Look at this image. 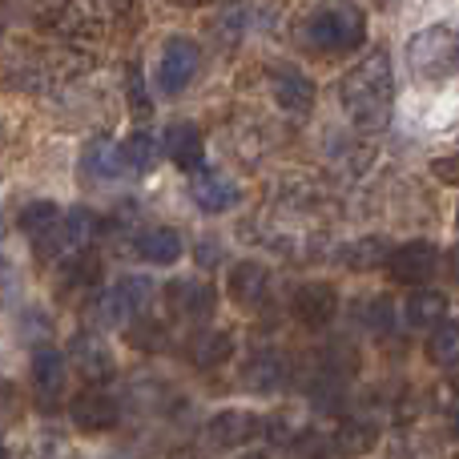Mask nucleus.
<instances>
[{
    "label": "nucleus",
    "mask_w": 459,
    "mask_h": 459,
    "mask_svg": "<svg viewBox=\"0 0 459 459\" xmlns=\"http://www.w3.org/2000/svg\"><path fill=\"white\" fill-rule=\"evenodd\" d=\"M339 105L359 129L375 134L391 121V105H395V77H391V56L371 53L359 61L347 77L339 81Z\"/></svg>",
    "instance_id": "f257e3e1"
},
{
    "label": "nucleus",
    "mask_w": 459,
    "mask_h": 459,
    "mask_svg": "<svg viewBox=\"0 0 459 459\" xmlns=\"http://www.w3.org/2000/svg\"><path fill=\"white\" fill-rule=\"evenodd\" d=\"M134 4L129 0H40V21L65 40L77 45H93L129 21Z\"/></svg>",
    "instance_id": "f03ea898"
},
{
    "label": "nucleus",
    "mask_w": 459,
    "mask_h": 459,
    "mask_svg": "<svg viewBox=\"0 0 459 459\" xmlns=\"http://www.w3.org/2000/svg\"><path fill=\"white\" fill-rule=\"evenodd\" d=\"M302 40H307L310 53H347V48H359L367 40L363 8L347 4V0L315 8L307 16V24H302Z\"/></svg>",
    "instance_id": "7ed1b4c3"
},
{
    "label": "nucleus",
    "mask_w": 459,
    "mask_h": 459,
    "mask_svg": "<svg viewBox=\"0 0 459 459\" xmlns=\"http://www.w3.org/2000/svg\"><path fill=\"white\" fill-rule=\"evenodd\" d=\"M407 69L423 85H444L459 77V29H423L407 40Z\"/></svg>",
    "instance_id": "20e7f679"
},
{
    "label": "nucleus",
    "mask_w": 459,
    "mask_h": 459,
    "mask_svg": "<svg viewBox=\"0 0 459 459\" xmlns=\"http://www.w3.org/2000/svg\"><path fill=\"white\" fill-rule=\"evenodd\" d=\"M97 230H101V222H97L93 210H85V206L61 210V218H56V222L48 226L32 246H37L40 258H69V254L85 250V246L93 242Z\"/></svg>",
    "instance_id": "39448f33"
},
{
    "label": "nucleus",
    "mask_w": 459,
    "mask_h": 459,
    "mask_svg": "<svg viewBox=\"0 0 459 459\" xmlns=\"http://www.w3.org/2000/svg\"><path fill=\"white\" fill-rule=\"evenodd\" d=\"M153 302V282L142 274L134 278H121L113 290H105L101 299H97V323L105 326H129L134 318L145 315V307Z\"/></svg>",
    "instance_id": "423d86ee"
},
{
    "label": "nucleus",
    "mask_w": 459,
    "mask_h": 459,
    "mask_svg": "<svg viewBox=\"0 0 459 459\" xmlns=\"http://www.w3.org/2000/svg\"><path fill=\"white\" fill-rule=\"evenodd\" d=\"M202 69V48L190 37H169L158 61V89L166 97H178Z\"/></svg>",
    "instance_id": "0eeeda50"
},
{
    "label": "nucleus",
    "mask_w": 459,
    "mask_h": 459,
    "mask_svg": "<svg viewBox=\"0 0 459 459\" xmlns=\"http://www.w3.org/2000/svg\"><path fill=\"white\" fill-rule=\"evenodd\" d=\"M290 310L307 331H323V326H331L334 315H339V290H334L331 282H307L294 290Z\"/></svg>",
    "instance_id": "6e6552de"
},
{
    "label": "nucleus",
    "mask_w": 459,
    "mask_h": 459,
    "mask_svg": "<svg viewBox=\"0 0 459 459\" xmlns=\"http://www.w3.org/2000/svg\"><path fill=\"white\" fill-rule=\"evenodd\" d=\"M270 97H274V105L282 113L302 117V113H310V105H315V81L302 69H294V65H274V69H270Z\"/></svg>",
    "instance_id": "1a4fd4ad"
},
{
    "label": "nucleus",
    "mask_w": 459,
    "mask_h": 459,
    "mask_svg": "<svg viewBox=\"0 0 459 459\" xmlns=\"http://www.w3.org/2000/svg\"><path fill=\"white\" fill-rule=\"evenodd\" d=\"M69 415H73V428H77V431H85V436H101V431L117 428L121 407H117V399H113V395L89 387V391H81V395L69 403Z\"/></svg>",
    "instance_id": "9d476101"
},
{
    "label": "nucleus",
    "mask_w": 459,
    "mask_h": 459,
    "mask_svg": "<svg viewBox=\"0 0 459 459\" xmlns=\"http://www.w3.org/2000/svg\"><path fill=\"white\" fill-rule=\"evenodd\" d=\"M383 266H387V274L395 278V282L420 286L439 270V250L431 242H407V246H399V250H391Z\"/></svg>",
    "instance_id": "9b49d317"
},
{
    "label": "nucleus",
    "mask_w": 459,
    "mask_h": 459,
    "mask_svg": "<svg viewBox=\"0 0 459 459\" xmlns=\"http://www.w3.org/2000/svg\"><path fill=\"white\" fill-rule=\"evenodd\" d=\"M69 359L89 387H101V383H109L117 375V359H113V351L97 334H77L69 347Z\"/></svg>",
    "instance_id": "f8f14e48"
},
{
    "label": "nucleus",
    "mask_w": 459,
    "mask_h": 459,
    "mask_svg": "<svg viewBox=\"0 0 459 459\" xmlns=\"http://www.w3.org/2000/svg\"><path fill=\"white\" fill-rule=\"evenodd\" d=\"M65 383H69V371H65V359L56 355L53 347H40L32 355V395H37L40 411H53L65 395Z\"/></svg>",
    "instance_id": "ddd939ff"
},
{
    "label": "nucleus",
    "mask_w": 459,
    "mask_h": 459,
    "mask_svg": "<svg viewBox=\"0 0 459 459\" xmlns=\"http://www.w3.org/2000/svg\"><path fill=\"white\" fill-rule=\"evenodd\" d=\"M166 299H169V310H174L178 318H186V323H202V318L214 315L218 307V290L210 282H169L166 286Z\"/></svg>",
    "instance_id": "4468645a"
},
{
    "label": "nucleus",
    "mask_w": 459,
    "mask_h": 459,
    "mask_svg": "<svg viewBox=\"0 0 459 459\" xmlns=\"http://www.w3.org/2000/svg\"><path fill=\"white\" fill-rule=\"evenodd\" d=\"M190 198L198 210H206V214H226V210L238 206V186L230 182V178L214 174V169H194V182H190Z\"/></svg>",
    "instance_id": "2eb2a0df"
},
{
    "label": "nucleus",
    "mask_w": 459,
    "mask_h": 459,
    "mask_svg": "<svg viewBox=\"0 0 459 459\" xmlns=\"http://www.w3.org/2000/svg\"><path fill=\"white\" fill-rule=\"evenodd\" d=\"M282 383H290V359H286L282 351H258V355L246 359L242 387L258 391V395H270V391H278Z\"/></svg>",
    "instance_id": "dca6fc26"
},
{
    "label": "nucleus",
    "mask_w": 459,
    "mask_h": 459,
    "mask_svg": "<svg viewBox=\"0 0 459 459\" xmlns=\"http://www.w3.org/2000/svg\"><path fill=\"white\" fill-rule=\"evenodd\" d=\"M262 431V420L254 411H218L214 420L206 423V436H210V444L214 447H242V444H250L254 436Z\"/></svg>",
    "instance_id": "f3484780"
},
{
    "label": "nucleus",
    "mask_w": 459,
    "mask_h": 459,
    "mask_svg": "<svg viewBox=\"0 0 459 459\" xmlns=\"http://www.w3.org/2000/svg\"><path fill=\"white\" fill-rule=\"evenodd\" d=\"M161 145H166L169 161H174L178 169H186V174L202 169V158H206V145H202L198 126H190V121H174V126L166 129V137H161Z\"/></svg>",
    "instance_id": "a211bd4d"
},
{
    "label": "nucleus",
    "mask_w": 459,
    "mask_h": 459,
    "mask_svg": "<svg viewBox=\"0 0 459 459\" xmlns=\"http://www.w3.org/2000/svg\"><path fill=\"white\" fill-rule=\"evenodd\" d=\"M266 286H270V274L262 262H238L226 278V294L238 307H258L266 299Z\"/></svg>",
    "instance_id": "6ab92c4d"
},
{
    "label": "nucleus",
    "mask_w": 459,
    "mask_h": 459,
    "mask_svg": "<svg viewBox=\"0 0 459 459\" xmlns=\"http://www.w3.org/2000/svg\"><path fill=\"white\" fill-rule=\"evenodd\" d=\"M186 242L178 230L169 226H158V230H145V234H137V258L150 262V266H174L178 258H182Z\"/></svg>",
    "instance_id": "aec40b11"
},
{
    "label": "nucleus",
    "mask_w": 459,
    "mask_h": 459,
    "mask_svg": "<svg viewBox=\"0 0 459 459\" xmlns=\"http://www.w3.org/2000/svg\"><path fill=\"white\" fill-rule=\"evenodd\" d=\"M186 355H190L194 367L214 371V367H222L226 359L234 355V334H230V331H202V334H194V339H190Z\"/></svg>",
    "instance_id": "412c9836"
},
{
    "label": "nucleus",
    "mask_w": 459,
    "mask_h": 459,
    "mask_svg": "<svg viewBox=\"0 0 459 459\" xmlns=\"http://www.w3.org/2000/svg\"><path fill=\"white\" fill-rule=\"evenodd\" d=\"M444 315H447L444 290H411V299H407V307H403L407 326H415V331H431L436 323H444Z\"/></svg>",
    "instance_id": "4be33fe9"
},
{
    "label": "nucleus",
    "mask_w": 459,
    "mask_h": 459,
    "mask_svg": "<svg viewBox=\"0 0 459 459\" xmlns=\"http://www.w3.org/2000/svg\"><path fill=\"white\" fill-rule=\"evenodd\" d=\"M375 444H379V428L371 420H342L339 431H334V452L347 459L367 455Z\"/></svg>",
    "instance_id": "5701e85b"
},
{
    "label": "nucleus",
    "mask_w": 459,
    "mask_h": 459,
    "mask_svg": "<svg viewBox=\"0 0 459 459\" xmlns=\"http://www.w3.org/2000/svg\"><path fill=\"white\" fill-rule=\"evenodd\" d=\"M81 174L93 178V182H113L121 174V150L113 142H105V137L89 142V150L81 153Z\"/></svg>",
    "instance_id": "b1692460"
},
{
    "label": "nucleus",
    "mask_w": 459,
    "mask_h": 459,
    "mask_svg": "<svg viewBox=\"0 0 459 459\" xmlns=\"http://www.w3.org/2000/svg\"><path fill=\"white\" fill-rule=\"evenodd\" d=\"M117 150H121V166L134 169V174H150V169L158 166V158H161L158 142H153L150 134H142V129H137V134H129Z\"/></svg>",
    "instance_id": "393cba45"
},
{
    "label": "nucleus",
    "mask_w": 459,
    "mask_h": 459,
    "mask_svg": "<svg viewBox=\"0 0 459 459\" xmlns=\"http://www.w3.org/2000/svg\"><path fill=\"white\" fill-rule=\"evenodd\" d=\"M428 359L436 367H455L459 363V318H444V323L431 326Z\"/></svg>",
    "instance_id": "a878e982"
},
{
    "label": "nucleus",
    "mask_w": 459,
    "mask_h": 459,
    "mask_svg": "<svg viewBox=\"0 0 459 459\" xmlns=\"http://www.w3.org/2000/svg\"><path fill=\"white\" fill-rule=\"evenodd\" d=\"M391 246L387 238H359V242H351L347 250H342V262H347L351 270H379L383 262H387Z\"/></svg>",
    "instance_id": "bb28decb"
},
{
    "label": "nucleus",
    "mask_w": 459,
    "mask_h": 459,
    "mask_svg": "<svg viewBox=\"0 0 459 459\" xmlns=\"http://www.w3.org/2000/svg\"><path fill=\"white\" fill-rule=\"evenodd\" d=\"M97 278H101V258L89 246L69 254V262H65V286H93Z\"/></svg>",
    "instance_id": "cd10ccee"
},
{
    "label": "nucleus",
    "mask_w": 459,
    "mask_h": 459,
    "mask_svg": "<svg viewBox=\"0 0 459 459\" xmlns=\"http://www.w3.org/2000/svg\"><path fill=\"white\" fill-rule=\"evenodd\" d=\"M56 218H61V206H56V202H29V206L21 210V230L37 242V238L56 222Z\"/></svg>",
    "instance_id": "c85d7f7f"
},
{
    "label": "nucleus",
    "mask_w": 459,
    "mask_h": 459,
    "mask_svg": "<svg viewBox=\"0 0 459 459\" xmlns=\"http://www.w3.org/2000/svg\"><path fill=\"white\" fill-rule=\"evenodd\" d=\"M169 334H166V326L161 323H153V318H142V323H129V347H137V351H166L169 347Z\"/></svg>",
    "instance_id": "c756f323"
},
{
    "label": "nucleus",
    "mask_w": 459,
    "mask_h": 459,
    "mask_svg": "<svg viewBox=\"0 0 459 459\" xmlns=\"http://www.w3.org/2000/svg\"><path fill=\"white\" fill-rule=\"evenodd\" d=\"M359 318H363L371 331H391V299H387V294L363 299V307H359Z\"/></svg>",
    "instance_id": "7c9ffc66"
},
{
    "label": "nucleus",
    "mask_w": 459,
    "mask_h": 459,
    "mask_svg": "<svg viewBox=\"0 0 459 459\" xmlns=\"http://www.w3.org/2000/svg\"><path fill=\"white\" fill-rule=\"evenodd\" d=\"M24 459H73V452H69V444H65V439L40 436V439H32V447L24 452Z\"/></svg>",
    "instance_id": "2f4dec72"
},
{
    "label": "nucleus",
    "mask_w": 459,
    "mask_h": 459,
    "mask_svg": "<svg viewBox=\"0 0 459 459\" xmlns=\"http://www.w3.org/2000/svg\"><path fill=\"white\" fill-rule=\"evenodd\" d=\"M294 459H326V439L323 436H299L294 439Z\"/></svg>",
    "instance_id": "473e14b6"
},
{
    "label": "nucleus",
    "mask_w": 459,
    "mask_h": 459,
    "mask_svg": "<svg viewBox=\"0 0 459 459\" xmlns=\"http://www.w3.org/2000/svg\"><path fill=\"white\" fill-rule=\"evenodd\" d=\"M431 174H436L444 186H459V153H452V158H436L431 161Z\"/></svg>",
    "instance_id": "72a5a7b5"
},
{
    "label": "nucleus",
    "mask_w": 459,
    "mask_h": 459,
    "mask_svg": "<svg viewBox=\"0 0 459 459\" xmlns=\"http://www.w3.org/2000/svg\"><path fill=\"white\" fill-rule=\"evenodd\" d=\"M129 97H134L137 113L150 109V101H145V93H142V73H137V69H129Z\"/></svg>",
    "instance_id": "f704fd0d"
},
{
    "label": "nucleus",
    "mask_w": 459,
    "mask_h": 459,
    "mask_svg": "<svg viewBox=\"0 0 459 459\" xmlns=\"http://www.w3.org/2000/svg\"><path fill=\"white\" fill-rule=\"evenodd\" d=\"M198 262L202 266H214V262H222V250H218L210 238H202V246H198Z\"/></svg>",
    "instance_id": "c9c22d12"
},
{
    "label": "nucleus",
    "mask_w": 459,
    "mask_h": 459,
    "mask_svg": "<svg viewBox=\"0 0 459 459\" xmlns=\"http://www.w3.org/2000/svg\"><path fill=\"white\" fill-rule=\"evenodd\" d=\"M166 459H210V455L202 452V447H174Z\"/></svg>",
    "instance_id": "e433bc0d"
},
{
    "label": "nucleus",
    "mask_w": 459,
    "mask_h": 459,
    "mask_svg": "<svg viewBox=\"0 0 459 459\" xmlns=\"http://www.w3.org/2000/svg\"><path fill=\"white\" fill-rule=\"evenodd\" d=\"M447 274H452V282L459 286V246H455L452 254H447Z\"/></svg>",
    "instance_id": "4c0bfd02"
},
{
    "label": "nucleus",
    "mask_w": 459,
    "mask_h": 459,
    "mask_svg": "<svg viewBox=\"0 0 459 459\" xmlns=\"http://www.w3.org/2000/svg\"><path fill=\"white\" fill-rule=\"evenodd\" d=\"M178 8H206V4H218V0H169Z\"/></svg>",
    "instance_id": "58836bf2"
},
{
    "label": "nucleus",
    "mask_w": 459,
    "mask_h": 459,
    "mask_svg": "<svg viewBox=\"0 0 459 459\" xmlns=\"http://www.w3.org/2000/svg\"><path fill=\"white\" fill-rule=\"evenodd\" d=\"M238 459H270V455H266V452H242Z\"/></svg>",
    "instance_id": "ea45409f"
},
{
    "label": "nucleus",
    "mask_w": 459,
    "mask_h": 459,
    "mask_svg": "<svg viewBox=\"0 0 459 459\" xmlns=\"http://www.w3.org/2000/svg\"><path fill=\"white\" fill-rule=\"evenodd\" d=\"M0 459H8V447L4 444H0Z\"/></svg>",
    "instance_id": "a19ab883"
},
{
    "label": "nucleus",
    "mask_w": 459,
    "mask_h": 459,
    "mask_svg": "<svg viewBox=\"0 0 459 459\" xmlns=\"http://www.w3.org/2000/svg\"><path fill=\"white\" fill-rule=\"evenodd\" d=\"M455 431H459V415H455Z\"/></svg>",
    "instance_id": "79ce46f5"
},
{
    "label": "nucleus",
    "mask_w": 459,
    "mask_h": 459,
    "mask_svg": "<svg viewBox=\"0 0 459 459\" xmlns=\"http://www.w3.org/2000/svg\"><path fill=\"white\" fill-rule=\"evenodd\" d=\"M455 459H459V455H455Z\"/></svg>",
    "instance_id": "37998d69"
}]
</instances>
